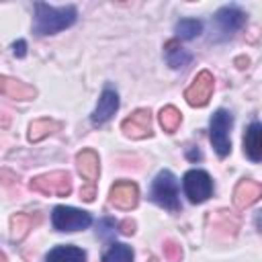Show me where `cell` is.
Wrapping results in <instances>:
<instances>
[{
  "label": "cell",
  "instance_id": "1",
  "mask_svg": "<svg viewBox=\"0 0 262 262\" xmlns=\"http://www.w3.org/2000/svg\"><path fill=\"white\" fill-rule=\"evenodd\" d=\"M76 6H49L43 2L35 4V33L37 35H53L76 23Z\"/></svg>",
  "mask_w": 262,
  "mask_h": 262
},
{
  "label": "cell",
  "instance_id": "2",
  "mask_svg": "<svg viewBox=\"0 0 262 262\" xmlns=\"http://www.w3.org/2000/svg\"><path fill=\"white\" fill-rule=\"evenodd\" d=\"M151 199H154V203H158L160 207H164L168 211H178L180 209V203H178V182H176L172 172L162 170L154 178Z\"/></svg>",
  "mask_w": 262,
  "mask_h": 262
},
{
  "label": "cell",
  "instance_id": "3",
  "mask_svg": "<svg viewBox=\"0 0 262 262\" xmlns=\"http://www.w3.org/2000/svg\"><path fill=\"white\" fill-rule=\"evenodd\" d=\"M29 186L31 190H37L47 196H68L72 192V178L66 170H55V172L35 176L29 182Z\"/></svg>",
  "mask_w": 262,
  "mask_h": 262
},
{
  "label": "cell",
  "instance_id": "4",
  "mask_svg": "<svg viewBox=\"0 0 262 262\" xmlns=\"http://www.w3.org/2000/svg\"><path fill=\"white\" fill-rule=\"evenodd\" d=\"M76 166H78V172L86 178V186L80 190V199L92 203L94 201V184L98 180V174H100V162H98V154L94 149H82L78 156H76Z\"/></svg>",
  "mask_w": 262,
  "mask_h": 262
},
{
  "label": "cell",
  "instance_id": "5",
  "mask_svg": "<svg viewBox=\"0 0 262 262\" xmlns=\"http://www.w3.org/2000/svg\"><path fill=\"white\" fill-rule=\"evenodd\" d=\"M233 125V117L225 108H217L211 117V143L215 151L225 158L231 151V139H229V129Z\"/></svg>",
  "mask_w": 262,
  "mask_h": 262
},
{
  "label": "cell",
  "instance_id": "6",
  "mask_svg": "<svg viewBox=\"0 0 262 262\" xmlns=\"http://www.w3.org/2000/svg\"><path fill=\"white\" fill-rule=\"evenodd\" d=\"M51 221H53V227L57 231H78V229L88 227L92 223V217L86 211L59 205V207L53 209Z\"/></svg>",
  "mask_w": 262,
  "mask_h": 262
},
{
  "label": "cell",
  "instance_id": "7",
  "mask_svg": "<svg viewBox=\"0 0 262 262\" xmlns=\"http://www.w3.org/2000/svg\"><path fill=\"white\" fill-rule=\"evenodd\" d=\"M182 184H184V192H186L190 203H203L213 192L211 176L207 172H203V170H188L184 174Z\"/></svg>",
  "mask_w": 262,
  "mask_h": 262
},
{
  "label": "cell",
  "instance_id": "8",
  "mask_svg": "<svg viewBox=\"0 0 262 262\" xmlns=\"http://www.w3.org/2000/svg\"><path fill=\"white\" fill-rule=\"evenodd\" d=\"M213 88H215V78L211 72L203 70L194 76L192 84L184 90V98L190 106H205L213 94Z\"/></svg>",
  "mask_w": 262,
  "mask_h": 262
},
{
  "label": "cell",
  "instance_id": "9",
  "mask_svg": "<svg viewBox=\"0 0 262 262\" xmlns=\"http://www.w3.org/2000/svg\"><path fill=\"white\" fill-rule=\"evenodd\" d=\"M108 201L113 207L117 209H123V211H129L137 205L139 201V188L135 182L131 180H119L111 186L108 190Z\"/></svg>",
  "mask_w": 262,
  "mask_h": 262
},
{
  "label": "cell",
  "instance_id": "10",
  "mask_svg": "<svg viewBox=\"0 0 262 262\" xmlns=\"http://www.w3.org/2000/svg\"><path fill=\"white\" fill-rule=\"evenodd\" d=\"M121 131L131 139H145L151 137V115L147 108H137L121 123Z\"/></svg>",
  "mask_w": 262,
  "mask_h": 262
},
{
  "label": "cell",
  "instance_id": "11",
  "mask_svg": "<svg viewBox=\"0 0 262 262\" xmlns=\"http://www.w3.org/2000/svg\"><path fill=\"white\" fill-rule=\"evenodd\" d=\"M215 20H217V27L221 29L223 35H233L235 31H239L246 23V12L237 6H223L217 10L215 14Z\"/></svg>",
  "mask_w": 262,
  "mask_h": 262
},
{
  "label": "cell",
  "instance_id": "12",
  "mask_svg": "<svg viewBox=\"0 0 262 262\" xmlns=\"http://www.w3.org/2000/svg\"><path fill=\"white\" fill-rule=\"evenodd\" d=\"M0 94L14 98V100H33L37 96V88L27 82H20L16 78L0 74Z\"/></svg>",
  "mask_w": 262,
  "mask_h": 262
},
{
  "label": "cell",
  "instance_id": "13",
  "mask_svg": "<svg viewBox=\"0 0 262 262\" xmlns=\"http://www.w3.org/2000/svg\"><path fill=\"white\" fill-rule=\"evenodd\" d=\"M117 108H119V94H117V90L104 88L100 98H98V104H96V108L92 113V123L94 125H104L117 113Z\"/></svg>",
  "mask_w": 262,
  "mask_h": 262
},
{
  "label": "cell",
  "instance_id": "14",
  "mask_svg": "<svg viewBox=\"0 0 262 262\" xmlns=\"http://www.w3.org/2000/svg\"><path fill=\"white\" fill-rule=\"evenodd\" d=\"M260 196H262V186L256 180H250V178L239 180L237 186L233 188V205L237 209H246V207L254 205Z\"/></svg>",
  "mask_w": 262,
  "mask_h": 262
},
{
  "label": "cell",
  "instance_id": "15",
  "mask_svg": "<svg viewBox=\"0 0 262 262\" xmlns=\"http://www.w3.org/2000/svg\"><path fill=\"white\" fill-rule=\"evenodd\" d=\"M41 223V215L39 213H16L10 217V239L12 242H20L35 225Z\"/></svg>",
  "mask_w": 262,
  "mask_h": 262
},
{
  "label": "cell",
  "instance_id": "16",
  "mask_svg": "<svg viewBox=\"0 0 262 262\" xmlns=\"http://www.w3.org/2000/svg\"><path fill=\"white\" fill-rule=\"evenodd\" d=\"M244 151L252 162H260L262 158V127L258 121H252V125L246 129L244 135Z\"/></svg>",
  "mask_w": 262,
  "mask_h": 262
},
{
  "label": "cell",
  "instance_id": "17",
  "mask_svg": "<svg viewBox=\"0 0 262 262\" xmlns=\"http://www.w3.org/2000/svg\"><path fill=\"white\" fill-rule=\"evenodd\" d=\"M61 127L63 125L59 121H55V119H35L29 125V141L37 143V141H41V139H45V137L61 131Z\"/></svg>",
  "mask_w": 262,
  "mask_h": 262
},
{
  "label": "cell",
  "instance_id": "18",
  "mask_svg": "<svg viewBox=\"0 0 262 262\" xmlns=\"http://www.w3.org/2000/svg\"><path fill=\"white\" fill-rule=\"evenodd\" d=\"M84 260H86L84 250L76 246H57L45 258V262H84Z\"/></svg>",
  "mask_w": 262,
  "mask_h": 262
},
{
  "label": "cell",
  "instance_id": "19",
  "mask_svg": "<svg viewBox=\"0 0 262 262\" xmlns=\"http://www.w3.org/2000/svg\"><path fill=\"white\" fill-rule=\"evenodd\" d=\"M166 53H168V63H170V68H174V70L184 68V66L192 59V55H190L188 51H184L182 47H178L176 41H168V43H166Z\"/></svg>",
  "mask_w": 262,
  "mask_h": 262
},
{
  "label": "cell",
  "instance_id": "20",
  "mask_svg": "<svg viewBox=\"0 0 262 262\" xmlns=\"http://www.w3.org/2000/svg\"><path fill=\"white\" fill-rule=\"evenodd\" d=\"M174 31H176V37L180 39H194L203 31V23L196 18H182L176 23Z\"/></svg>",
  "mask_w": 262,
  "mask_h": 262
},
{
  "label": "cell",
  "instance_id": "21",
  "mask_svg": "<svg viewBox=\"0 0 262 262\" xmlns=\"http://www.w3.org/2000/svg\"><path fill=\"white\" fill-rule=\"evenodd\" d=\"M180 121H182V115L176 106H164L160 111V125L164 127V131L174 133L180 127Z\"/></svg>",
  "mask_w": 262,
  "mask_h": 262
},
{
  "label": "cell",
  "instance_id": "22",
  "mask_svg": "<svg viewBox=\"0 0 262 262\" xmlns=\"http://www.w3.org/2000/svg\"><path fill=\"white\" fill-rule=\"evenodd\" d=\"M131 260H133V252L125 244H113L102 256V262H131Z\"/></svg>",
  "mask_w": 262,
  "mask_h": 262
},
{
  "label": "cell",
  "instance_id": "23",
  "mask_svg": "<svg viewBox=\"0 0 262 262\" xmlns=\"http://www.w3.org/2000/svg\"><path fill=\"white\" fill-rule=\"evenodd\" d=\"M164 256L168 258V262H180L182 250L174 239H168V242H164Z\"/></svg>",
  "mask_w": 262,
  "mask_h": 262
},
{
  "label": "cell",
  "instance_id": "24",
  "mask_svg": "<svg viewBox=\"0 0 262 262\" xmlns=\"http://www.w3.org/2000/svg\"><path fill=\"white\" fill-rule=\"evenodd\" d=\"M113 231H115V221H111V219L100 221V235H102V237H106V235L113 233Z\"/></svg>",
  "mask_w": 262,
  "mask_h": 262
},
{
  "label": "cell",
  "instance_id": "25",
  "mask_svg": "<svg viewBox=\"0 0 262 262\" xmlns=\"http://www.w3.org/2000/svg\"><path fill=\"white\" fill-rule=\"evenodd\" d=\"M121 233H125V235H131L133 231H135V221H131V219H125V221H121Z\"/></svg>",
  "mask_w": 262,
  "mask_h": 262
},
{
  "label": "cell",
  "instance_id": "26",
  "mask_svg": "<svg viewBox=\"0 0 262 262\" xmlns=\"http://www.w3.org/2000/svg\"><path fill=\"white\" fill-rule=\"evenodd\" d=\"M25 53H27V43L20 39V41L14 43V55H16V57H23Z\"/></svg>",
  "mask_w": 262,
  "mask_h": 262
},
{
  "label": "cell",
  "instance_id": "27",
  "mask_svg": "<svg viewBox=\"0 0 262 262\" xmlns=\"http://www.w3.org/2000/svg\"><path fill=\"white\" fill-rule=\"evenodd\" d=\"M0 262H6V256H4L2 252H0Z\"/></svg>",
  "mask_w": 262,
  "mask_h": 262
}]
</instances>
